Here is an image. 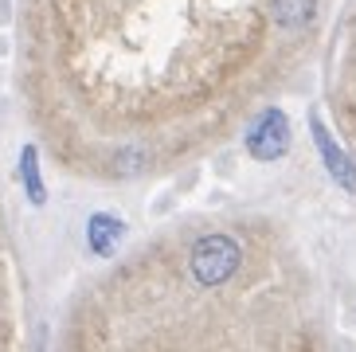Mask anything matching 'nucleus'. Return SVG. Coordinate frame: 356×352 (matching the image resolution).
<instances>
[{
	"label": "nucleus",
	"instance_id": "nucleus-6",
	"mask_svg": "<svg viewBox=\"0 0 356 352\" xmlns=\"http://www.w3.org/2000/svg\"><path fill=\"white\" fill-rule=\"evenodd\" d=\"M20 176H24V188H28V200L32 204H43L47 200V192H43V180H40V157H35V149L28 145L20 157Z\"/></svg>",
	"mask_w": 356,
	"mask_h": 352
},
{
	"label": "nucleus",
	"instance_id": "nucleus-5",
	"mask_svg": "<svg viewBox=\"0 0 356 352\" xmlns=\"http://www.w3.org/2000/svg\"><path fill=\"white\" fill-rule=\"evenodd\" d=\"M317 0H274V20L282 28H305L314 20Z\"/></svg>",
	"mask_w": 356,
	"mask_h": 352
},
{
	"label": "nucleus",
	"instance_id": "nucleus-3",
	"mask_svg": "<svg viewBox=\"0 0 356 352\" xmlns=\"http://www.w3.org/2000/svg\"><path fill=\"white\" fill-rule=\"evenodd\" d=\"M309 129H314V141H317V153H321L325 168H329V176H333L341 188H348V192H356V165L345 157V149L333 141V134L325 129L317 118H309Z\"/></svg>",
	"mask_w": 356,
	"mask_h": 352
},
{
	"label": "nucleus",
	"instance_id": "nucleus-2",
	"mask_svg": "<svg viewBox=\"0 0 356 352\" xmlns=\"http://www.w3.org/2000/svg\"><path fill=\"white\" fill-rule=\"evenodd\" d=\"M290 149V125H286V114L282 110H262V118L251 125L247 134V153L254 161H278V157Z\"/></svg>",
	"mask_w": 356,
	"mask_h": 352
},
{
	"label": "nucleus",
	"instance_id": "nucleus-4",
	"mask_svg": "<svg viewBox=\"0 0 356 352\" xmlns=\"http://www.w3.org/2000/svg\"><path fill=\"white\" fill-rule=\"evenodd\" d=\"M122 235H126V223H122L118 216H106V211L90 216V223H86V243H90L95 255H110Z\"/></svg>",
	"mask_w": 356,
	"mask_h": 352
},
{
	"label": "nucleus",
	"instance_id": "nucleus-1",
	"mask_svg": "<svg viewBox=\"0 0 356 352\" xmlns=\"http://www.w3.org/2000/svg\"><path fill=\"white\" fill-rule=\"evenodd\" d=\"M243 266V250L231 235H204L196 247L188 250V270L200 286H223L239 274Z\"/></svg>",
	"mask_w": 356,
	"mask_h": 352
}]
</instances>
